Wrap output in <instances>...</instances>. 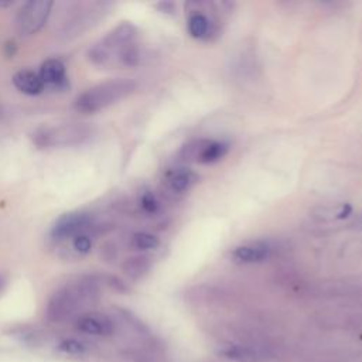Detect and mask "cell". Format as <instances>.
<instances>
[{
    "label": "cell",
    "instance_id": "obj_1",
    "mask_svg": "<svg viewBox=\"0 0 362 362\" xmlns=\"http://www.w3.org/2000/svg\"><path fill=\"white\" fill-rule=\"evenodd\" d=\"M136 40L137 28L132 23L123 21L89 48L88 58L96 66H134L140 61V49Z\"/></svg>",
    "mask_w": 362,
    "mask_h": 362
},
{
    "label": "cell",
    "instance_id": "obj_16",
    "mask_svg": "<svg viewBox=\"0 0 362 362\" xmlns=\"http://www.w3.org/2000/svg\"><path fill=\"white\" fill-rule=\"evenodd\" d=\"M160 240L150 232H136L132 236V246L137 250H153L158 247Z\"/></svg>",
    "mask_w": 362,
    "mask_h": 362
},
{
    "label": "cell",
    "instance_id": "obj_17",
    "mask_svg": "<svg viewBox=\"0 0 362 362\" xmlns=\"http://www.w3.org/2000/svg\"><path fill=\"white\" fill-rule=\"evenodd\" d=\"M223 354L235 361L239 362H255L256 358V352L249 349V348H242V346H230L226 351H223Z\"/></svg>",
    "mask_w": 362,
    "mask_h": 362
},
{
    "label": "cell",
    "instance_id": "obj_20",
    "mask_svg": "<svg viewBox=\"0 0 362 362\" xmlns=\"http://www.w3.org/2000/svg\"><path fill=\"white\" fill-rule=\"evenodd\" d=\"M6 49H7V51H6L7 57H13L14 52H16V44H14V42H7Z\"/></svg>",
    "mask_w": 362,
    "mask_h": 362
},
{
    "label": "cell",
    "instance_id": "obj_11",
    "mask_svg": "<svg viewBox=\"0 0 362 362\" xmlns=\"http://www.w3.org/2000/svg\"><path fill=\"white\" fill-rule=\"evenodd\" d=\"M78 329L89 335H109L113 331V322L103 314L90 313L78 320Z\"/></svg>",
    "mask_w": 362,
    "mask_h": 362
},
{
    "label": "cell",
    "instance_id": "obj_9",
    "mask_svg": "<svg viewBox=\"0 0 362 362\" xmlns=\"http://www.w3.org/2000/svg\"><path fill=\"white\" fill-rule=\"evenodd\" d=\"M270 246L263 242H255V243H245L240 246H236L230 257L236 263L242 264H250V263H260L266 260L270 256Z\"/></svg>",
    "mask_w": 362,
    "mask_h": 362
},
{
    "label": "cell",
    "instance_id": "obj_5",
    "mask_svg": "<svg viewBox=\"0 0 362 362\" xmlns=\"http://www.w3.org/2000/svg\"><path fill=\"white\" fill-rule=\"evenodd\" d=\"M54 3L49 0H31L23 4L16 17L17 33L30 37L38 33L47 23Z\"/></svg>",
    "mask_w": 362,
    "mask_h": 362
},
{
    "label": "cell",
    "instance_id": "obj_15",
    "mask_svg": "<svg viewBox=\"0 0 362 362\" xmlns=\"http://www.w3.org/2000/svg\"><path fill=\"white\" fill-rule=\"evenodd\" d=\"M151 267V262L148 257L146 256H134V257H130L127 259L122 269L123 272L133 280H137V279H141Z\"/></svg>",
    "mask_w": 362,
    "mask_h": 362
},
{
    "label": "cell",
    "instance_id": "obj_18",
    "mask_svg": "<svg viewBox=\"0 0 362 362\" xmlns=\"http://www.w3.org/2000/svg\"><path fill=\"white\" fill-rule=\"evenodd\" d=\"M72 249L78 253V255H88L90 253L92 250V239L88 233L82 232V233H78L76 236L72 238Z\"/></svg>",
    "mask_w": 362,
    "mask_h": 362
},
{
    "label": "cell",
    "instance_id": "obj_7",
    "mask_svg": "<svg viewBox=\"0 0 362 362\" xmlns=\"http://www.w3.org/2000/svg\"><path fill=\"white\" fill-rule=\"evenodd\" d=\"M42 83L45 88L54 90H65L69 86L68 76H66V66L58 58L45 59L38 72Z\"/></svg>",
    "mask_w": 362,
    "mask_h": 362
},
{
    "label": "cell",
    "instance_id": "obj_4",
    "mask_svg": "<svg viewBox=\"0 0 362 362\" xmlns=\"http://www.w3.org/2000/svg\"><path fill=\"white\" fill-rule=\"evenodd\" d=\"M90 136V127L85 124H62V126H51L37 129L31 139L33 143L40 148L49 147H64V146H75Z\"/></svg>",
    "mask_w": 362,
    "mask_h": 362
},
{
    "label": "cell",
    "instance_id": "obj_12",
    "mask_svg": "<svg viewBox=\"0 0 362 362\" xmlns=\"http://www.w3.org/2000/svg\"><path fill=\"white\" fill-rule=\"evenodd\" d=\"M188 34L195 40H208L211 34H214V25L208 16L204 13L194 10L189 13L187 20Z\"/></svg>",
    "mask_w": 362,
    "mask_h": 362
},
{
    "label": "cell",
    "instance_id": "obj_14",
    "mask_svg": "<svg viewBox=\"0 0 362 362\" xmlns=\"http://www.w3.org/2000/svg\"><path fill=\"white\" fill-rule=\"evenodd\" d=\"M197 181H198V175L188 168H178V170L173 171L167 178L170 189L177 194L187 192L188 189H191V187Z\"/></svg>",
    "mask_w": 362,
    "mask_h": 362
},
{
    "label": "cell",
    "instance_id": "obj_19",
    "mask_svg": "<svg viewBox=\"0 0 362 362\" xmlns=\"http://www.w3.org/2000/svg\"><path fill=\"white\" fill-rule=\"evenodd\" d=\"M140 206L146 214H156L158 211V201L151 191H144L140 197Z\"/></svg>",
    "mask_w": 362,
    "mask_h": 362
},
{
    "label": "cell",
    "instance_id": "obj_3",
    "mask_svg": "<svg viewBox=\"0 0 362 362\" xmlns=\"http://www.w3.org/2000/svg\"><path fill=\"white\" fill-rule=\"evenodd\" d=\"M134 89L136 82L132 79H109L82 92L75 100V109L81 113H96L129 96Z\"/></svg>",
    "mask_w": 362,
    "mask_h": 362
},
{
    "label": "cell",
    "instance_id": "obj_8",
    "mask_svg": "<svg viewBox=\"0 0 362 362\" xmlns=\"http://www.w3.org/2000/svg\"><path fill=\"white\" fill-rule=\"evenodd\" d=\"M188 150H192L191 156L198 163L214 164L226 156L229 144L219 140H201L194 147H188Z\"/></svg>",
    "mask_w": 362,
    "mask_h": 362
},
{
    "label": "cell",
    "instance_id": "obj_10",
    "mask_svg": "<svg viewBox=\"0 0 362 362\" xmlns=\"http://www.w3.org/2000/svg\"><path fill=\"white\" fill-rule=\"evenodd\" d=\"M11 81L17 90H20L21 93L28 95V96H37V95L42 93L45 89L38 72H34L31 69L17 71L13 75Z\"/></svg>",
    "mask_w": 362,
    "mask_h": 362
},
{
    "label": "cell",
    "instance_id": "obj_6",
    "mask_svg": "<svg viewBox=\"0 0 362 362\" xmlns=\"http://www.w3.org/2000/svg\"><path fill=\"white\" fill-rule=\"evenodd\" d=\"M92 218L86 212H68L61 215L52 225L49 235L54 240L59 242L64 239H72L78 233L85 232L89 228Z\"/></svg>",
    "mask_w": 362,
    "mask_h": 362
},
{
    "label": "cell",
    "instance_id": "obj_2",
    "mask_svg": "<svg viewBox=\"0 0 362 362\" xmlns=\"http://www.w3.org/2000/svg\"><path fill=\"white\" fill-rule=\"evenodd\" d=\"M99 296V284L93 277H82L57 290L48 301L47 315L52 321H61L76 313Z\"/></svg>",
    "mask_w": 362,
    "mask_h": 362
},
{
    "label": "cell",
    "instance_id": "obj_13",
    "mask_svg": "<svg viewBox=\"0 0 362 362\" xmlns=\"http://www.w3.org/2000/svg\"><path fill=\"white\" fill-rule=\"evenodd\" d=\"M352 206L349 204H337V205H325L318 206L313 211V218L318 222H332L341 221L351 215Z\"/></svg>",
    "mask_w": 362,
    "mask_h": 362
},
{
    "label": "cell",
    "instance_id": "obj_21",
    "mask_svg": "<svg viewBox=\"0 0 362 362\" xmlns=\"http://www.w3.org/2000/svg\"><path fill=\"white\" fill-rule=\"evenodd\" d=\"M4 287H6V279H4L3 274H0V294L4 290Z\"/></svg>",
    "mask_w": 362,
    "mask_h": 362
}]
</instances>
